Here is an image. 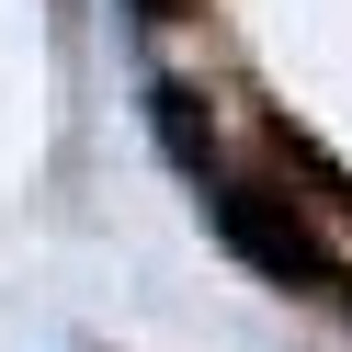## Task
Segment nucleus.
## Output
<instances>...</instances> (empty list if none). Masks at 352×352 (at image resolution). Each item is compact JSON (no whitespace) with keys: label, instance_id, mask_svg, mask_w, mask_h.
<instances>
[{"label":"nucleus","instance_id":"f257e3e1","mask_svg":"<svg viewBox=\"0 0 352 352\" xmlns=\"http://www.w3.org/2000/svg\"><path fill=\"white\" fill-rule=\"evenodd\" d=\"M216 239H228L239 261H261L273 284H318V296H329V284H352L341 261H329L318 239H307V216L284 205V193H250V182H216Z\"/></svg>","mask_w":352,"mask_h":352},{"label":"nucleus","instance_id":"f03ea898","mask_svg":"<svg viewBox=\"0 0 352 352\" xmlns=\"http://www.w3.org/2000/svg\"><path fill=\"white\" fill-rule=\"evenodd\" d=\"M148 114H160V137H170V160L205 182V91H182V80H160L148 91Z\"/></svg>","mask_w":352,"mask_h":352},{"label":"nucleus","instance_id":"7ed1b4c3","mask_svg":"<svg viewBox=\"0 0 352 352\" xmlns=\"http://www.w3.org/2000/svg\"><path fill=\"white\" fill-rule=\"evenodd\" d=\"M137 12H148V23H170V12H182V0H137Z\"/></svg>","mask_w":352,"mask_h":352}]
</instances>
